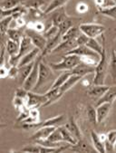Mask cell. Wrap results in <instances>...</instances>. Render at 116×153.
I'll return each instance as SVG.
<instances>
[{
    "label": "cell",
    "mask_w": 116,
    "mask_h": 153,
    "mask_svg": "<svg viewBox=\"0 0 116 153\" xmlns=\"http://www.w3.org/2000/svg\"><path fill=\"white\" fill-rule=\"evenodd\" d=\"M45 94L47 97V102L44 107L51 105V104L58 102L61 99V97L64 95V93L61 91L60 88H55V89H49L47 91V93H45Z\"/></svg>",
    "instance_id": "obj_15"
},
{
    "label": "cell",
    "mask_w": 116,
    "mask_h": 153,
    "mask_svg": "<svg viewBox=\"0 0 116 153\" xmlns=\"http://www.w3.org/2000/svg\"><path fill=\"white\" fill-rule=\"evenodd\" d=\"M116 99V85L109 86V89L106 91V93L97 101L96 106L103 103V102H113Z\"/></svg>",
    "instance_id": "obj_20"
},
{
    "label": "cell",
    "mask_w": 116,
    "mask_h": 153,
    "mask_svg": "<svg viewBox=\"0 0 116 153\" xmlns=\"http://www.w3.org/2000/svg\"><path fill=\"white\" fill-rule=\"evenodd\" d=\"M57 127L54 126H46V127H42L37 129V131L30 137V140L37 141V140H44L48 139V137L53 133V131L56 129Z\"/></svg>",
    "instance_id": "obj_11"
},
{
    "label": "cell",
    "mask_w": 116,
    "mask_h": 153,
    "mask_svg": "<svg viewBox=\"0 0 116 153\" xmlns=\"http://www.w3.org/2000/svg\"><path fill=\"white\" fill-rule=\"evenodd\" d=\"M83 77H81V76H79V75H75V74H72V75L67 79V81L63 84V86L60 88L61 89V91H63V93L65 94V93H66V91H68L70 89H72L81 79H82Z\"/></svg>",
    "instance_id": "obj_24"
},
{
    "label": "cell",
    "mask_w": 116,
    "mask_h": 153,
    "mask_svg": "<svg viewBox=\"0 0 116 153\" xmlns=\"http://www.w3.org/2000/svg\"><path fill=\"white\" fill-rule=\"evenodd\" d=\"M40 53H42L41 50L37 47H34L30 52H28L26 54H25L21 58L18 66H24V65H30V64L36 62V60L41 55Z\"/></svg>",
    "instance_id": "obj_10"
},
{
    "label": "cell",
    "mask_w": 116,
    "mask_h": 153,
    "mask_svg": "<svg viewBox=\"0 0 116 153\" xmlns=\"http://www.w3.org/2000/svg\"><path fill=\"white\" fill-rule=\"evenodd\" d=\"M95 65H87L84 64L83 62H81L78 65H76L72 71H70L73 74L75 75H79L81 77H84L87 74H90L92 73H95Z\"/></svg>",
    "instance_id": "obj_12"
},
{
    "label": "cell",
    "mask_w": 116,
    "mask_h": 153,
    "mask_svg": "<svg viewBox=\"0 0 116 153\" xmlns=\"http://www.w3.org/2000/svg\"><path fill=\"white\" fill-rule=\"evenodd\" d=\"M89 37L88 36H86L84 34H80L78 36H77V38H76V44H77V45H86V44L88 43V41H89Z\"/></svg>",
    "instance_id": "obj_41"
},
{
    "label": "cell",
    "mask_w": 116,
    "mask_h": 153,
    "mask_svg": "<svg viewBox=\"0 0 116 153\" xmlns=\"http://www.w3.org/2000/svg\"><path fill=\"white\" fill-rule=\"evenodd\" d=\"M72 26H73V22H72V19L69 17L68 19H66L65 21H64L62 24L59 25V26H58V28H59V33H60V35L63 36Z\"/></svg>",
    "instance_id": "obj_38"
},
{
    "label": "cell",
    "mask_w": 116,
    "mask_h": 153,
    "mask_svg": "<svg viewBox=\"0 0 116 153\" xmlns=\"http://www.w3.org/2000/svg\"><path fill=\"white\" fill-rule=\"evenodd\" d=\"M7 36H8V39H11L18 44H20L24 35L22 33V31L19 28H9L7 32Z\"/></svg>",
    "instance_id": "obj_26"
},
{
    "label": "cell",
    "mask_w": 116,
    "mask_h": 153,
    "mask_svg": "<svg viewBox=\"0 0 116 153\" xmlns=\"http://www.w3.org/2000/svg\"><path fill=\"white\" fill-rule=\"evenodd\" d=\"M113 52L116 53V40H115V46H114V49H113Z\"/></svg>",
    "instance_id": "obj_49"
},
{
    "label": "cell",
    "mask_w": 116,
    "mask_h": 153,
    "mask_svg": "<svg viewBox=\"0 0 116 153\" xmlns=\"http://www.w3.org/2000/svg\"><path fill=\"white\" fill-rule=\"evenodd\" d=\"M18 71H19L18 66H10L8 69V78L16 79L18 76Z\"/></svg>",
    "instance_id": "obj_44"
},
{
    "label": "cell",
    "mask_w": 116,
    "mask_h": 153,
    "mask_svg": "<svg viewBox=\"0 0 116 153\" xmlns=\"http://www.w3.org/2000/svg\"></svg>",
    "instance_id": "obj_52"
},
{
    "label": "cell",
    "mask_w": 116,
    "mask_h": 153,
    "mask_svg": "<svg viewBox=\"0 0 116 153\" xmlns=\"http://www.w3.org/2000/svg\"><path fill=\"white\" fill-rule=\"evenodd\" d=\"M54 79V70L51 68L50 65H46L43 58L40 61L39 64V74H38V81L34 88V91H37L42 86L45 85L47 82H49L51 80Z\"/></svg>",
    "instance_id": "obj_3"
},
{
    "label": "cell",
    "mask_w": 116,
    "mask_h": 153,
    "mask_svg": "<svg viewBox=\"0 0 116 153\" xmlns=\"http://www.w3.org/2000/svg\"><path fill=\"white\" fill-rule=\"evenodd\" d=\"M100 13L105 16H108V17H111V18L116 20V7H115V5L111 7L100 9Z\"/></svg>",
    "instance_id": "obj_39"
},
{
    "label": "cell",
    "mask_w": 116,
    "mask_h": 153,
    "mask_svg": "<svg viewBox=\"0 0 116 153\" xmlns=\"http://www.w3.org/2000/svg\"><path fill=\"white\" fill-rule=\"evenodd\" d=\"M86 45L88 46L89 48H91L93 51L96 52L100 56L102 55L103 51V48H104V45H101V44L96 39H94V38H90L89 41H88V43L86 44Z\"/></svg>",
    "instance_id": "obj_29"
},
{
    "label": "cell",
    "mask_w": 116,
    "mask_h": 153,
    "mask_svg": "<svg viewBox=\"0 0 116 153\" xmlns=\"http://www.w3.org/2000/svg\"><path fill=\"white\" fill-rule=\"evenodd\" d=\"M43 57H44V56L40 55V56L36 59V61L35 64H34V67H33V69H32L30 74L28 75L27 79L25 81V82H24L23 85H22V87H24V88H25L26 91H31L34 90V88H35V86H36V82H37V81H38L39 64H40V61H41V59H42Z\"/></svg>",
    "instance_id": "obj_6"
},
{
    "label": "cell",
    "mask_w": 116,
    "mask_h": 153,
    "mask_svg": "<svg viewBox=\"0 0 116 153\" xmlns=\"http://www.w3.org/2000/svg\"><path fill=\"white\" fill-rule=\"evenodd\" d=\"M58 34H59V28H58V26L51 25V26L44 32V36L47 39V41H49L57 36Z\"/></svg>",
    "instance_id": "obj_34"
},
{
    "label": "cell",
    "mask_w": 116,
    "mask_h": 153,
    "mask_svg": "<svg viewBox=\"0 0 116 153\" xmlns=\"http://www.w3.org/2000/svg\"><path fill=\"white\" fill-rule=\"evenodd\" d=\"M6 77H8V69L5 65H2L0 67V78L4 79Z\"/></svg>",
    "instance_id": "obj_48"
},
{
    "label": "cell",
    "mask_w": 116,
    "mask_h": 153,
    "mask_svg": "<svg viewBox=\"0 0 116 153\" xmlns=\"http://www.w3.org/2000/svg\"><path fill=\"white\" fill-rule=\"evenodd\" d=\"M86 114H87V119H88V120L92 124H95V125L98 124L96 108H94L92 105H88L86 108Z\"/></svg>",
    "instance_id": "obj_31"
},
{
    "label": "cell",
    "mask_w": 116,
    "mask_h": 153,
    "mask_svg": "<svg viewBox=\"0 0 116 153\" xmlns=\"http://www.w3.org/2000/svg\"><path fill=\"white\" fill-rule=\"evenodd\" d=\"M19 48H20V44H18V43H16L11 39L7 40L6 49H7V53H8L9 56L18 54L19 53Z\"/></svg>",
    "instance_id": "obj_27"
},
{
    "label": "cell",
    "mask_w": 116,
    "mask_h": 153,
    "mask_svg": "<svg viewBox=\"0 0 116 153\" xmlns=\"http://www.w3.org/2000/svg\"><path fill=\"white\" fill-rule=\"evenodd\" d=\"M72 75V73L70 71H66L65 73H63L60 76H58L56 79H54L52 86L50 89H55V88H61L63 86V84L67 81V79Z\"/></svg>",
    "instance_id": "obj_25"
},
{
    "label": "cell",
    "mask_w": 116,
    "mask_h": 153,
    "mask_svg": "<svg viewBox=\"0 0 116 153\" xmlns=\"http://www.w3.org/2000/svg\"><path fill=\"white\" fill-rule=\"evenodd\" d=\"M81 63V58L75 54H65L61 62L51 63L49 65L54 71H72Z\"/></svg>",
    "instance_id": "obj_2"
},
{
    "label": "cell",
    "mask_w": 116,
    "mask_h": 153,
    "mask_svg": "<svg viewBox=\"0 0 116 153\" xmlns=\"http://www.w3.org/2000/svg\"><path fill=\"white\" fill-rule=\"evenodd\" d=\"M112 102H103V103H101L96 106L98 123H102V122L108 117V115L112 110Z\"/></svg>",
    "instance_id": "obj_14"
},
{
    "label": "cell",
    "mask_w": 116,
    "mask_h": 153,
    "mask_svg": "<svg viewBox=\"0 0 116 153\" xmlns=\"http://www.w3.org/2000/svg\"><path fill=\"white\" fill-rule=\"evenodd\" d=\"M14 20V16H6L1 18V22H0V31H1V35L2 36H4L5 35H7V30L9 29V25L11 24V22Z\"/></svg>",
    "instance_id": "obj_32"
},
{
    "label": "cell",
    "mask_w": 116,
    "mask_h": 153,
    "mask_svg": "<svg viewBox=\"0 0 116 153\" xmlns=\"http://www.w3.org/2000/svg\"><path fill=\"white\" fill-rule=\"evenodd\" d=\"M25 0H2L1 9H10L23 4Z\"/></svg>",
    "instance_id": "obj_33"
},
{
    "label": "cell",
    "mask_w": 116,
    "mask_h": 153,
    "mask_svg": "<svg viewBox=\"0 0 116 153\" xmlns=\"http://www.w3.org/2000/svg\"><path fill=\"white\" fill-rule=\"evenodd\" d=\"M109 62H108V56L106 53L105 47L103 48V53L99 60L98 64L95 67V75L93 81L94 84H104L105 78L107 75V72L109 70Z\"/></svg>",
    "instance_id": "obj_1"
},
{
    "label": "cell",
    "mask_w": 116,
    "mask_h": 153,
    "mask_svg": "<svg viewBox=\"0 0 116 153\" xmlns=\"http://www.w3.org/2000/svg\"><path fill=\"white\" fill-rule=\"evenodd\" d=\"M45 0H25V1L22 4L26 8H37L41 9L42 7L45 5Z\"/></svg>",
    "instance_id": "obj_30"
},
{
    "label": "cell",
    "mask_w": 116,
    "mask_h": 153,
    "mask_svg": "<svg viewBox=\"0 0 116 153\" xmlns=\"http://www.w3.org/2000/svg\"><path fill=\"white\" fill-rule=\"evenodd\" d=\"M52 13H53V15H52L51 19H52V25H53L59 26L60 24H62L64 21H65L66 19L69 18V16H67L64 7L53 11Z\"/></svg>",
    "instance_id": "obj_16"
},
{
    "label": "cell",
    "mask_w": 116,
    "mask_h": 153,
    "mask_svg": "<svg viewBox=\"0 0 116 153\" xmlns=\"http://www.w3.org/2000/svg\"><path fill=\"white\" fill-rule=\"evenodd\" d=\"M79 28L83 34H84L89 38H94V39H96L106 31V27L104 25L99 24H92V23L81 24Z\"/></svg>",
    "instance_id": "obj_5"
},
{
    "label": "cell",
    "mask_w": 116,
    "mask_h": 153,
    "mask_svg": "<svg viewBox=\"0 0 116 153\" xmlns=\"http://www.w3.org/2000/svg\"><path fill=\"white\" fill-rule=\"evenodd\" d=\"M34 47H35V45H33L31 39L25 34L20 42V48H19L18 55L22 58L25 54H26L28 52H30Z\"/></svg>",
    "instance_id": "obj_19"
},
{
    "label": "cell",
    "mask_w": 116,
    "mask_h": 153,
    "mask_svg": "<svg viewBox=\"0 0 116 153\" xmlns=\"http://www.w3.org/2000/svg\"><path fill=\"white\" fill-rule=\"evenodd\" d=\"M21 151H23V152H31V153H36V152L40 153V145L36 143V145L26 146V147L23 148L21 149Z\"/></svg>",
    "instance_id": "obj_40"
},
{
    "label": "cell",
    "mask_w": 116,
    "mask_h": 153,
    "mask_svg": "<svg viewBox=\"0 0 116 153\" xmlns=\"http://www.w3.org/2000/svg\"><path fill=\"white\" fill-rule=\"evenodd\" d=\"M34 63L30 64V65H24V66H18L19 67V71H18V76H17V81H18V83L20 85H23V83L25 82V81L27 79L28 75L30 74L33 67H34Z\"/></svg>",
    "instance_id": "obj_21"
},
{
    "label": "cell",
    "mask_w": 116,
    "mask_h": 153,
    "mask_svg": "<svg viewBox=\"0 0 116 153\" xmlns=\"http://www.w3.org/2000/svg\"><path fill=\"white\" fill-rule=\"evenodd\" d=\"M27 28L29 29H32V30H35V31L38 32V33H42V32H45V24L40 22V21H37V22H31L27 25Z\"/></svg>",
    "instance_id": "obj_37"
},
{
    "label": "cell",
    "mask_w": 116,
    "mask_h": 153,
    "mask_svg": "<svg viewBox=\"0 0 116 153\" xmlns=\"http://www.w3.org/2000/svg\"><path fill=\"white\" fill-rule=\"evenodd\" d=\"M115 30H116V28H115Z\"/></svg>",
    "instance_id": "obj_51"
},
{
    "label": "cell",
    "mask_w": 116,
    "mask_h": 153,
    "mask_svg": "<svg viewBox=\"0 0 116 153\" xmlns=\"http://www.w3.org/2000/svg\"><path fill=\"white\" fill-rule=\"evenodd\" d=\"M47 102V97L45 94H38L34 93V91H28L26 99V107L27 109L39 108L40 106H45Z\"/></svg>",
    "instance_id": "obj_7"
},
{
    "label": "cell",
    "mask_w": 116,
    "mask_h": 153,
    "mask_svg": "<svg viewBox=\"0 0 116 153\" xmlns=\"http://www.w3.org/2000/svg\"><path fill=\"white\" fill-rule=\"evenodd\" d=\"M104 147H105V151L106 152H114V151H116L115 146L112 145V143H110L107 140H106V141L104 143Z\"/></svg>",
    "instance_id": "obj_47"
},
{
    "label": "cell",
    "mask_w": 116,
    "mask_h": 153,
    "mask_svg": "<svg viewBox=\"0 0 116 153\" xmlns=\"http://www.w3.org/2000/svg\"><path fill=\"white\" fill-rule=\"evenodd\" d=\"M27 95H28V91H26L24 87H21V88L17 89L16 91V94H15V96L25 99V101L27 99Z\"/></svg>",
    "instance_id": "obj_42"
},
{
    "label": "cell",
    "mask_w": 116,
    "mask_h": 153,
    "mask_svg": "<svg viewBox=\"0 0 116 153\" xmlns=\"http://www.w3.org/2000/svg\"><path fill=\"white\" fill-rule=\"evenodd\" d=\"M65 115H58L55 117H53L51 119L45 120L44 121H39L37 123L35 124H27V123H24V125L21 127L25 130H28V129H39L42 127H46V126H54V127H59L62 125L65 124Z\"/></svg>",
    "instance_id": "obj_4"
},
{
    "label": "cell",
    "mask_w": 116,
    "mask_h": 153,
    "mask_svg": "<svg viewBox=\"0 0 116 153\" xmlns=\"http://www.w3.org/2000/svg\"><path fill=\"white\" fill-rule=\"evenodd\" d=\"M47 140H51L53 142H58V143L64 142V138H63V135H62V132H61L59 127H57L53 131V133L48 137Z\"/></svg>",
    "instance_id": "obj_36"
},
{
    "label": "cell",
    "mask_w": 116,
    "mask_h": 153,
    "mask_svg": "<svg viewBox=\"0 0 116 153\" xmlns=\"http://www.w3.org/2000/svg\"><path fill=\"white\" fill-rule=\"evenodd\" d=\"M80 32H81V30L79 27L72 26L68 31L62 36V41H68V40L76 39L77 36L80 35Z\"/></svg>",
    "instance_id": "obj_28"
},
{
    "label": "cell",
    "mask_w": 116,
    "mask_h": 153,
    "mask_svg": "<svg viewBox=\"0 0 116 153\" xmlns=\"http://www.w3.org/2000/svg\"><path fill=\"white\" fill-rule=\"evenodd\" d=\"M69 150L74 151V152H94L96 149L93 145H90L87 141H84L83 140H78L75 144L69 146Z\"/></svg>",
    "instance_id": "obj_13"
},
{
    "label": "cell",
    "mask_w": 116,
    "mask_h": 153,
    "mask_svg": "<svg viewBox=\"0 0 116 153\" xmlns=\"http://www.w3.org/2000/svg\"><path fill=\"white\" fill-rule=\"evenodd\" d=\"M68 1L69 0H52V1L49 3V5L45 8L44 16L48 15V14L52 13L53 11L60 8V7H63Z\"/></svg>",
    "instance_id": "obj_23"
},
{
    "label": "cell",
    "mask_w": 116,
    "mask_h": 153,
    "mask_svg": "<svg viewBox=\"0 0 116 153\" xmlns=\"http://www.w3.org/2000/svg\"><path fill=\"white\" fill-rule=\"evenodd\" d=\"M25 34L31 39L35 47L39 48L41 52H43L45 49L46 45H47V39L44 36V35H41V33H38L35 31V30L29 29V28L25 30Z\"/></svg>",
    "instance_id": "obj_8"
},
{
    "label": "cell",
    "mask_w": 116,
    "mask_h": 153,
    "mask_svg": "<svg viewBox=\"0 0 116 153\" xmlns=\"http://www.w3.org/2000/svg\"><path fill=\"white\" fill-rule=\"evenodd\" d=\"M109 89V86H106L104 84H94L88 91H87V94L92 98L94 99H100L105 93L106 91Z\"/></svg>",
    "instance_id": "obj_18"
},
{
    "label": "cell",
    "mask_w": 116,
    "mask_h": 153,
    "mask_svg": "<svg viewBox=\"0 0 116 153\" xmlns=\"http://www.w3.org/2000/svg\"><path fill=\"white\" fill-rule=\"evenodd\" d=\"M109 70H110V74H111V76H112V80L115 82L116 81V53L113 51H112V56H111Z\"/></svg>",
    "instance_id": "obj_35"
},
{
    "label": "cell",
    "mask_w": 116,
    "mask_h": 153,
    "mask_svg": "<svg viewBox=\"0 0 116 153\" xmlns=\"http://www.w3.org/2000/svg\"><path fill=\"white\" fill-rule=\"evenodd\" d=\"M115 7H116V4H115Z\"/></svg>",
    "instance_id": "obj_50"
},
{
    "label": "cell",
    "mask_w": 116,
    "mask_h": 153,
    "mask_svg": "<svg viewBox=\"0 0 116 153\" xmlns=\"http://www.w3.org/2000/svg\"><path fill=\"white\" fill-rule=\"evenodd\" d=\"M65 54H75L79 57H91L97 61H99L101 58V56L96 52L93 51L87 45H78L73 50L66 53Z\"/></svg>",
    "instance_id": "obj_9"
},
{
    "label": "cell",
    "mask_w": 116,
    "mask_h": 153,
    "mask_svg": "<svg viewBox=\"0 0 116 153\" xmlns=\"http://www.w3.org/2000/svg\"><path fill=\"white\" fill-rule=\"evenodd\" d=\"M88 11V5L84 2H80L76 6V12L78 14H84Z\"/></svg>",
    "instance_id": "obj_45"
},
{
    "label": "cell",
    "mask_w": 116,
    "mask_h": 153,
    "mask_svg": "<svg viewBox=\"0 0 116 153\" xmlns=\"http://www.w3.org/2000/svg\"><path fill=\"white\" fill-rule=\"evenodd\" d=\"M106 136H107V140L116 147V130L109 131L106 134Z\"/></svg>",
    "instance_id": "obj_46"
},
{
    "label": "cell",
    "mask_w": 116,
    "mask_h": 153,
    "mask_svg": "<svg viewBox=\"0 0 116 153\" xmlns=\"http://www.w3.org/2000/svg\"><path fill=\"white\" fill-rule=\"evenodd\" d=\"M64 126L69 131V132H70L77 140H82V132H81V130H80L79 126L77 125L75 120H74L73 117H71V118L65 122V124Z\"/></svg>",
    "instance_id": "obj_17"
},
{
    "label": "cell",
    "mask_w": 116,
    "mask_h": 153,
    "mask_svg": "<svg viewBox=\"0 0 116 153\" xmlns=\"http://www.w3.org/2000/svg\"><path fill=\"white\" fill-rule=\"evenodd\" d=\"M20 60H21V57L18 54L12 55V56H9L8 64L10 66H18L19 63H20Z\"/></svg>",
    "instance_id": "obj_43"
},
{
    "label": "cell",
    "mask_w": 116,
    "mask_h": 153,
    "mask_svg": "<svg viewBox=\"0 0 116 153\" xmlns=\"http://www.w3.org/2000/svg\"><path fill=\"white\" fill-rule=\"evenodd\" d=\"M91 139H92V142H93V146L94 147V149H96L97 152H101V153H105V147H104V142L101 140L99 133L95 132L94 131H91Z\"/></svg>",
    "instance_id": "obj_22"
}]
</instances>
